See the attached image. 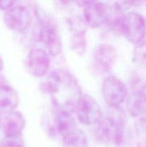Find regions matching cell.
Masks as SVG:
<instances>
[{
    "instance_id": "6da1fadb",
    "label": "cell",
    "mask_w": 146,
    "mask_h": 147,
    "mask_svg": "<svg viewBox=\"0 0 146 147\" xmlns=\"http://www.w3.org/2000/svg\"><path fill=\"white\" fill-rule=\"evenodd\" d=\"M127 119L125 111L120 106H109L104 119L94 126V137L104 144L120 145L124 140Z\"/></svg>"
},
{
    "instance_id": "7a4b0ae2",
    "label": "cell",
    "mask_w": 146,
    "mask_h": 147,
    "mask_svg": "<svg viewBox=\"0 0 146 147\" xmlns=\"http://www.w3.org/2000/svg\"><path fill=\"white\" fill-rule=\"evenodd\" d=\"M34 14L37 20L35 28L37 40L44 45L45 51L50 55L57 56L61 54L62 42L54 19L39 6L34 9Z\"/></svg>"
},
{
    "instance_id": "3957f363",
    "label": "cell",
    "mask_w": 146,
    "mask_h": 147,
    "mask_svg": "<svg viewBox=\"0 0 146 147\" xmlns=\"http://www.w3.org/2000/svg\"><path fill=\"white\" fill-rule=\"evenodd\" d=\"M74 112L79 121L86 126H94L102 119V112L97 102L87 94L80 98Z\"/></svg>"
},
{
    "instance_id": "277c9868",
    "label": "cell",
    "mask_w": 146,
    "mask_h": 147,
    "mask_svg": "<svg viewBox=\"0 0 146 147\" xmlns=\"http://www.w3.org/2000/svg\"><path fill=\"white\" fill-rule=\"evenodd\" d=\"M146 34V22L143 16L136 12L123 14V35L135 45L143 42Z\"/></svg>"
},
{
    "instance_id": "5b68a950",
    "label": "cell",
    "mask_w": 146,
    "mask_h": 147,
    "mask_svg": "<svg viewBox=\"0 0 146 147\" xmlns=\"http://www.w3.org/2000/svg\"><path fill=\"white\" fill-rule=\"evenodd\" d=\"M102 93L109 106H120L127 98V89L120 79L112 76L103 81Z\"/></svg>"
},
{
    "instance_id": "8992f818",
    "label": "cell",
    "mask_w": 146,
    "mask_h": 147,
    "mask_svg": "<svg viewBox=\"0 0 146 147\" xmlns=\"http://www.w3.org/2000/svg\"><path fill=\"white\" fill-rule=\"evenodd\" d=\"M4 22L9 30L23 32L31 27L32 16L27 7L17 5L12 7L4 12Z\"/></svg>"
},
{
    "instance_id": "52a82bcc",
    "label": "cell",
    "mask_w": 146,
    "mask_h": 147,
    "mask_svg": "<svg viewBox=\"0 0 146 147\" xmlns=\"http://www.w3.org/2000/svg\"><path fill=\"white\" fill-rule=\"evenodd\" d=\"M83 16L90 27L97 28L108 22L111 17V9L103 2L89 1L84 7Z\"/></svg>"
},
{
    "instance_id": "ba28073f",
    "label": "cell",
    "mask_w": 146,
    "mask_h": 147,
    "mask_svg": "<svg viewBox=\"0 0 146 147\" xmlns=\"http://www.w3.org/2000/svg\"><path fill=\"white\" fill-rule=\"evenodd\" d=\"M117 56L114 46L107 43L99 44L93 51V63L96 70L102 73H109L114 66Z\"/></svg>"
},
{
    "instance_id": "9c48e42d",
    "label": "cell",
    "mask_w": 146,
    "mask_h": 147,
    "mask_svg": "<svg viewBox=\"0 0 146 147\" xmlns=\"http://www.w3.org/2000/svg\"><path fill=\"white\" fill-rule=\"evenodd\" d=\"M50 66V55L41 48H33L27 58V67L29 73L36 78L44 77Z\"/></svg>"
},
{
    "instance_id": "30bf717a",
    "label": "cell",
    "mask_w": 146,
    "mask_h": 147,
    "mask_svg": "<svg viewBox=\"0 0 146 147\" xmlns=\"http://www.w3.org/2000/svg\"><path fill=\"white\" fill-rule=\"evenodd\" d=\"M26 121L22 113L17 111L7 113L1 121V129L5 137L21 136Z\"/></svg>"
},
{
    "instance_id": "8fae6325",
    "label": "cell",
    "mask_w": 146,
    "mask_h": 147,
    "mask_svg": "<svg viewBox=\"0 0 146 147\" xmlns=\"http://www.w3.org/2000/svg\"><path fill=\"white\" fill-rule=\"evenodd\" d=\"M54 126L57 133L62 138L77 128L70 112L56 106H54Z\"/></svg>"
},
{
    "instance_id": "7c38bea8",
    "label": "cell",
    "mask_w": 146,
    "mask_h": 147,
    "mask_svg": "<svg viewBox=\"0 0 146 147\" xmlns=\"http://www.w3.org/2000/svg\"><path fill=\"white\" fill-rule=\"evenodd\" d=\"M19 103L17 92L8 85L0 86V112L9 113L15 111Z\"/></svg>"
},
{
    "instance_id": "4fadbf2b",
    "label": "cell",
    "mask_w": 146,
    "mask_h": 147,
    "mask_svg": "<svg viewBox=\"0 0 146 147\" xmlns=\"http://www.w3.org/2000/svg\"><path fill=\"white\" fill-rule=\"evenodd\" d=\"M126 110L133 117H139L146 114V93L133 91L126 100Z\"/></svg>"
},
{
    "instance_id": "5bb4252c",
    "label": "cell",
    "mask_w": 146,
    "mask_h": 147,
    "mask_svg": "<svg viewBox=\"0 0 146 147\" xmlns=\"http://www.w3.org/2000/svg\"><path fill=\"white\" fill-rule=\"evenodd\" d=\"M62 80L61 70H54L49 73L42 81L41 89L43 92L54 96L58 90Z\"/></svg>"
},
{
    "instance_id": "9a60e30c",
    "label": "cell",
    "mask_w": 146,
    "mask_h": 147,
    "mask_svg": "<svg viewBox=\"0 0 146 147\" xmlns=\"http://www.w3.org/2000/svg\"><path fill=\"white\" fill-rule=\"evenodd\" d=\"M64 147H89L87 136L82 130L75 129L62 138Z\"/></svg>"
},
{
    "instance_id": "2e32d148",
    "label": "cell",
    "mask_w": 146,
    "mask_h": 147,
    "mask_svg": "<svg viewBox=\"0 0 146 147\" xmlns=\"http://www.w3.org/2000/svg\"><path fill=\"white\" fill-rule=\"evenodd\" d=\"M87 47V39L84 30H77L73 34L72 39V48L78 55H82L85 53Z\"/></svg>"
},
{
    "instance_id": "e0dca14e",
    "label": "cell",
    "mask_w": 146,
    "mask_h": 147,
    "mask_svg": "<svg viewBox=\"0 0 146 147\" xmlns=\"http://www.w3.org/2000/svg\"><path fill=\"white\" fill-rule=\"evenodd\" d=\"M133 60L140 67H146V42L136 45L133 50Z\"/></svg>"
},
{
    "instance_id": "ac0fdd59",
    "label": "cell",
    "mask_w": 146,
    "mask_h": 147,
    "mask_svg": "<svg viewBox=\"0 0 146 147\" xmlns=\"http://www.w3.org/2000/svg\"><path fill=\"white\" fill-rule=\"evenodd\" d=\"M0 147H25L24 139L21 136L5 137L1 140Z\"/></svg>"
},
{
    "instance_id": "d6986e66",
    "label": "cell",
    "mask_w": 146,
    "mask_h": 147,
    "mask_svg": "<svg viewBox=\"0 0 146 147\" xmlns=\"http://www.w3.org/2000/svg\"><path fill=\"white\" fill-rule=\"evenodd\" d=\"M136 131L139 136L146 139V114L140 117L136 123Z\"/></svg>"
},
{
    "instance_id": "ffe728a7",
    "label": "cell",
    "mask_w": 146,
    "mask_h": 147,
    "mask_svg": "<svg viewBox=\"0 0 146 147\" xmlns=\"http://www.w3.org/2000/svg\"><path fill=\"white\" fill-rule=\"evenodd\" d=\"M14 4H15V1H9V0L0 1V9L7 11L12 7H14Z\"/></svg>"
},
{
    "instance_id": "44dd1931",
    "label": "cell",
    "mask_w": 146,
    "mask_h": 147,
    "mask_svg": "<svg viewBox=\"0 0 146 147\" xmlns=\"http://www.w3.org/2000/svg\"><path fill=\"white\" fill-rule=\"evenodd\" d=\"M3 69V60L1 58V56L0 55V73L1 72Z\"/></svg>"
},
{
    "instance_id": "7402d4cb",
    "label": "cell",
    "mask_w": 146,
    "mask_h": 147,
    "mask_svg": "<svg viewBox=\"0 0 146 147\" xmlns=\"http://www.w3.org/2000/svg\"><path fill=\"white\" fill-rule=\"evenodd\" d=\"M1 126V116H0V127Z\"/></svg>"
}]
</instances>
